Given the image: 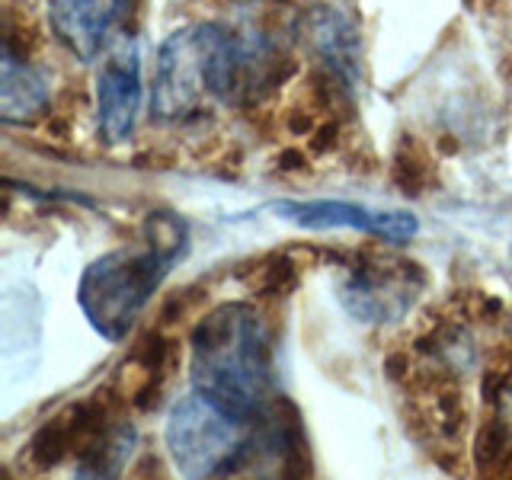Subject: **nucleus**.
I'll use <instances>...</instances> for the list:
<instances>
[{
    "mask_svg": "<svg viewBox=\"0 0 512 480\" xmlns=\"http://www.w3.org/2000/svg\"><path fill=\"white\" fill-rule=\"evenodd\" d=\"M276 61L269 48L244 42L228 26H183L157 52L151 109L164 122H186L215 103H240L276 77Z\"/></svg>",
    "mask_w": 512,
    "mask_h": 480,
    "instance_id": "obj_1",
    "label": "nucleus"
},
{
    "mask_svg": "<svg viewBox=\"0 0 512 480\" xmlns=\"http://www.w3.org/2000/svg\"><path fill=\"white\" fill-rule=\"evenodd\" d=\"M192 391L237 420H256L272 400L276 359L266 317L247 301H224L189 333Z\"/></svg>",
    "mask_w": 512,
    "mask_h": 480,
    "instance_id": "obj_2",
    "label": "nucleus"
},
{
    "mask_svg": "<svg viewBox=\"0 0 512 480\" xmlns=\"http://www.w3.org/2000/svg\"><path fill=\"white\" fill-rule=\"evenodd\" d=\"M148 244L141 250H112L96 256L77 282V304L87 324L106 343H122L148 301L186 253V224L170 215H151Z\"/></svg>",
    "mask_w": 512,
    "mask_h": 480,
    "instance_id": "obj_3",
    "label": "nucleus"
},
{
    "mask_svg": "<svg viewBox=\"0 0 512 480\" xmlns=\"http://www.w3.org/2000/svg\"><path fill=\"white\" fill-rule=\"evenodd\" d=\"M250 429L253 420H237L192 391L173 404L164 442L176 471L186 480H234Z\"/></svg>",
    "mask_w": 512,
    "mask_h": 480,
    "instance_id": "obj_4",
    "label": "nucleus"
},
{
    "mask_svg": "<svg viewBox=\"0 0 512 480\" xmlns=\"http://www.w3.org/2000/svg\"><path fill=\"white\" fill-rule=\"evenodd\" d=\"M423 288L426 272L416 263L375 256V260H359L343 272L336 298L359 324H394L410 314Z\"/></svg>",
    "mask_w": 512,
    "mask_h": 480,
    "instance_id": "obj_5",
    "label": "nucleus"
},
{
    "mask_svg": "<svg viewBox=\"0 0 512 480\" xmlns=\"http://www.w3.org/2000/svg\"><path fill=\"white\" fill-rule=\"evenodd\" d=\"M135 0H48L55 39L80 61L109 55L125 36Z\"/></svg>",
    "mask_w": 512,
    "mask_h": 480,
    "instance_id": "obj_6",
    "label": "nucleus"
},
{
    "mask_svg": "<svg viewBox=\"0 0 512 480\" xmlns=\"http://www.w3.org/2000/svg\"><path fill=\"white\" fill-rule=\"evenodd\" d=\"M272 212H279V218L298 224L308 231H359L368 237H378L384 244H404V240L416 237L420 221L410 212H384V208L359 205V202H343V199H308V202H276Z\"/></svg>",
    "mask_w": 512,
    "mask_h": 480,
    "instance_id": "obj_7",
    "label": "nucleus"
},
{
    "mask_svg": "<svg viewBox=\"0 0 512 480\" xmlns=\"http://www.w3.org/2000/svg\"><path fill=\"white\" fill-rule=\"evenodd\" d=\"M141 93L138 42L122 39L96 74V125H100V138L106 144H122L132 138L141 112Z\"/></svg>",
    "mask_w": 512,
    "mask_h": 480,
    "instance_id": "obj_8",
    "label": "nucleus"
},
{
    "mask_svg": "<svg viewBox=\"0 0 512 480\" xmlns=\"http://www.w3.org/2000/svg\"><path fill=\"white\" fill-rule=\"evenodd\" d=\"M304 32L317 52V58L327 64V74L343 84L346 90L356 87L359 74V32L343 13L330 7H314L304 16Z\"/></svg>",
    "mask_w": 512,
    "mask_h": 480,
    "instance_id": "obj_9",
    "label": "nucleus"
},
{
    "mask_svg": "<svg viewBox=\"0 0 512 480\" xmlns=\"http://www.w3.org/2000/svg\"><path fill=\"white\" fill-rule=\"evenodd\" d=\"M48 106V84L32 68L26 55L16 52L13 39H4V58H0V116L7 125H26L39 119Z\"/></svg>",
    "mask_w": 512,
    "mask_h": 480,
    "instance_id": "obj_10",
    "label": "nucleus"
},
{
    "mask_svg": "<svg viewBox=\"0 0 512 480\" xmlns=\"http://www.w3.org/2000/svg\"><path fill=\"white\" fill-rule=\"evenodd\" d=\"M128 480H167L164 461L157 455H141L132 468H128Z\"/></svg>",
    "mask_w": 512,
    "mask_h": 480,
    "instance_id": "obj_11",
    "label": "nucleus"
},
{
    "mask_svg": "<svg viewBox=\"0 0 512 480\" xmlns=\"http://www.w3.org/2000/svg\"><path fill=\"white\" fill-rule=\"evenodd\" d=\"M74 480H116V477H112L109 471H103V468H93V464H77Z\"/></svg>",
    "mask_w": 512,
    "mask_h": 480,
    "instance_id": "obj_12",
    "label": "nucleus"
}]
</instances>
